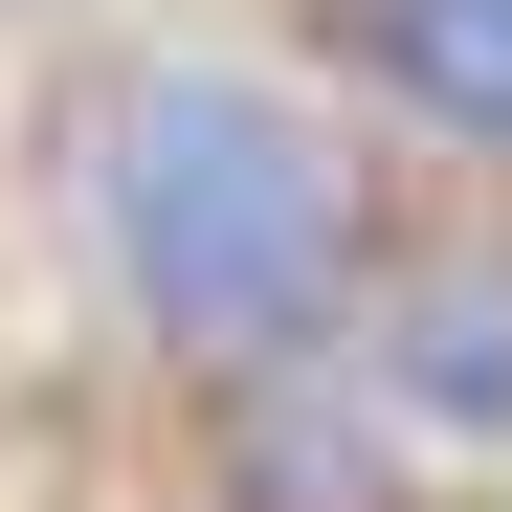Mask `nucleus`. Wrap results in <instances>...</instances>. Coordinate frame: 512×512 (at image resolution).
I'll use <instances>...</instances> for the list:
<instances>
[{"mask_svg":"<svg viewBox=\"0 0 512 512\" xmlns=\"http://www.w3.org/2000/svg\"><path fill=\"white\" fill-rule=\"evenodd\" d=\"M90 245L156 357H312L357 312V156L245 67H134L90 112Z\"/></svg>","mask_w":512,"mask_h":512,"instance_id":"1","label":"nucleus"},{"mask_svg":"<svg viewBox=\"0 0 512 512\" xmlns=\"http://www.w3.org/2000/svg\"><path fill=\"white\" fill-rule=\"evenodd\" d=\"M379 401L423 446H512V268H423L379 312Z\"/></svg>","mask_w":512,"mask_h":512,"instance_id":"2","label":"nucleus"},{"mask_svg":"<svg viewBox=\"0 0 512 512\" xmlns=\"http://www.w3.org/2000/svg\"><path fill=\"white\" fill-rule=\"evenodd\" d=\"M357 67L446 156H512V0H357Z\"/></svg>","mask_w":512,"mask_h":512,"instance_id":"3","label":"nucleus"}]
</instances>
